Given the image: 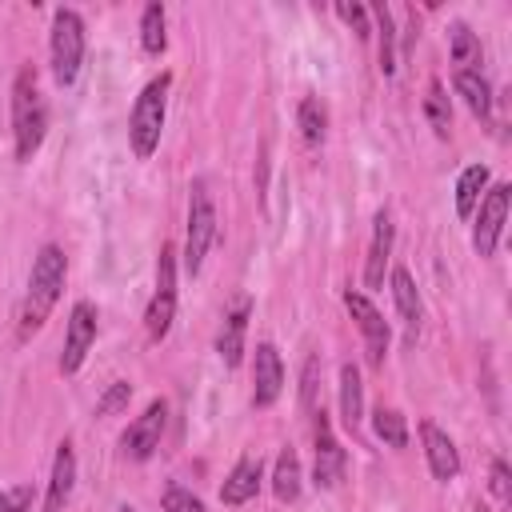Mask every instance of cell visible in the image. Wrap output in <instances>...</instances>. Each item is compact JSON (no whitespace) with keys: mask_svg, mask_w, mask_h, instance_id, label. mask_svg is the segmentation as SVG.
Segmentation results:
<instances>
[{"mask_svg":"<svg viewBox=\"0 0 512 512\" xmlns=\"http://www.w3.org/2000/svg\"><path fill=\"white\" fill-rule=\"evenodd\" d=\"M64 276H68V256L60 244H40L36 256H32V272H28V288H24V300L16 308V336L20 340H32L44 320L52 316L60 292H64Z\"/></svg>","mask_w":512,"mask_h":512,"instance_id":"6da1fadb","label":"cell"},{"mask_svg":"<svg viewBox=\"0 0 512 512\" xmlns=\"http://www.w3.org/2000/svg\"><path fill=\"white\" fill-rule=\"evenodd\" d=\"M48 136V104L40 96V84H36V68L24 64L12 80V144H16V160H32L40 152Z\"/></svg>","mask_w":512,"mask_h":512,"instance_id":"7a4b0ae2","label":"cell"},{"mask_svg":"<svg viewBox=\"0 0 512 512\" xmlns=\"http://www.w3.org/2000/svg\"><path fill=\"white\" fill-rule=\"evenodd\" d=\"M168 88H172V72L152 76L128 116V144L136 152V160H148L160 148V132H164V116H168Z\"/></svg>","mask_w":512,"mask_h":512,"instance_id":"3957f363","label":"cell"},{"mask_svg":"<svg viewBox=\"0 0 512 512\" xmlns=\"http://www.w3.org/2000/svg\"><path fill=\"white\" fill-rule=\"evenodd\" d=\"M48 56H52V76L60 88L76 84L80 64H84V20L76 8H56L52 12V36H48Z\"/></svg>","mask_w":512,"mask_h":512,"instance_id":"277c9868","label":"cell"},{"mask_svg":"<svg viewBox=\"0 0 512 512\" xmlns=\"http://www.w3.org/2000/svg\"><path fill=\"white\" fill-rule=\"evenodd\" d=\"M216 240V204L208 196L204 180H192L188 188V240H184V272L196 276L204 268V256Z\"/></svg>","mask_w":512,"mask_h":512,"instance_id":"5b68a950","label":"cell"},{"mask_svg":"<svg viewBox=\"0 0 512 512\" xmlns=\"http://www.w3.org/2000/svg\"><path fill=\"white\" fill-rule=\"evenodd\" d=\"M172 320H176V248L172 244H160V256H156V292L144 308V332L148 340H164L172 332Z\"/></svg>","mask_w":512,"mask_h":512,"instance_id":"8992f818","label":"cell"},{"mask_svg":"<svg viewBox=\"0 0 512 512\" xmlns=\"http://www.w3.org/2000/svg\"><path fill=\"white\" fill-rule=\"evenodd\" d=\"M308 420H312V484L316 488H336L344 480L348 456H344V448H340V440H336L324 408L312 412Z\"/></svg>","mask_w":512,"mask_h":512,"instance_id":"52a82bcc","label":"cell"},{"mask_svg":"<svg viewBox=\"0 0 512 512\" xmlns=\"http://www.w3.org/2000/svg\"><path fill=\"white\" fill-rule=\"evenodd\" d=\"M508 204H512V188L508 184H492L480 204H476V224H472V248L480 260H488L500 244V232H504V220H508Z\"/></svg>","mask_w":512,"mask_h":512,"instance_id":"ba28073f","label":"cell"},{"mask_svg":"<svg viewBox=\"0 0 512 512\" xmlns=\"http://www.w3.org/2000/svg\"><path fill=\"white\" fill-rule=\"evenodd\" d=\"M344 308H348V316L356 320V328H360V336H364V352H368V364L372 368H380L384 364V356H388V344H392V332H388V320L380 316V308L364 296V292H344Z\"/></svg>","mask_w":512,"mask_h":512,"instance_id":"9c48e42d","label":"cell"},{"mask_svg":"<svg viewBox=\"0 0 512 512\" xmlns=\"http://www.w3.org/2000/svg\"><path fill=\"white\" fill-rule=\"evenodd\" d=\"M96 320H100V316H96V304H92V300H76V304H72L68 324H64V352H60V372H64V376L80 372L88 348L96 344V328H100Z\"/></svg>","mask_w":512,"mask_h":512,"instance_id":"30bf717a","label":"cell"},{"mask_svg":"<svg viewBox=\"0 0 512 512\" xmlns=\"http://www.w3.org/2000/svg\"><path fill=\"white\" fill-rule=\"evenodd\" d=\"M164 420H168V404L164 400H152L128 428H124V436H120V452L128 456V460H148L156 448H160V436H164Z\"/></svg>","mask_w":512,"mask_h":512,"instance_id":"8fae6325","label":"cell"},{"mask_svg":"<svg viewBox=\"0 0 512 512\" xmlns=\"http://www.w3.org/2000/svg\"><path fill=\"white\" fill-rule=\"evenodd\" d=\"M280 392H284V360L272 340H260L252 352V404L272 408L280 400Z\"/></svg>","mask_w":512,"mask_h":512,"instance_id":"7c38bea8","label":"cell"},{"mask_svg":"<svg viewBox=\"0 0 512 512\" xmlns=\"http://www.w3.org/2000/svg\"><path fill=\"white\" fill-rule=\"evenodd\" d=\"M248 320H252V296H236L232 308H228L224 320H220V332H216V356L224 360V368H240Z\"/></svg>","mask_w":512,"mask_h":512,"instance_id":"4fadbf2b","label":"cell"},{"mask_svg":"<svg viewBox=\"0 0 512 512\" xmlns=\"http://www.w3.org/2000/svg\"><path fill=\"white\" fill-rule=\"evenodd\" d=\"M420 444H424V460H428V472L448 484L460 476V452L452 444V436L436 424V420H420Z\"/></svg>","mask_w":512,"mask_h":512,"instance_id":"5bb4252c","label":"cell"},{"mask_svg":"<svg viewBox=\"0 0 512 512\" xmlns=\"http://www.w3.org/2000/svg\"><path fill=\"white\" fill-rule=\"evenodd\" d=\"M392 240H396V228H392V216L388 208H380L372 216V240H368V256H364V288H384V272H388V260H392Z\"/></svg>","mask_w":512,"mask_h":512,"instance_id":"9a60e30c","label":"cell"},{"mask_svg":"<svg viewBox=\"0 0 512 512\" xmlns=\"http://www.w3.org/2000/svg\"><path fill=\"white\" fill-rule=\"evenodd\" d=\"M72 488H76V448H72V440H60L56 444V456H52L44 512H64V504L72 500Z\"/></svg>","mask_w":512,"mask_h":512,"instance_id":"2e32d148","label":"cell"},{"mask_svg":"<svg viewBox=\"0 0 512 512\" xmlns=\"http://www.w3.org/2000/svg\"><path fill=\"white\" fill-rule=\"evenodd\" d=\"M260 480H264V460L260 456H240L232 464V472L224 476V484H220V504H228V508L248 504L260 492Z\"/></svg>","mask_w":512,"mask_h":512,"instance_id":"e0dca14e","label":"cell"},{"mask_svg":"<svg viewBox=\"0 0 512 512\" xmlns=\"http://www.w3.org/2000/svg\"><path fill=\"white\" fill-rule=\"evenodd\" d=\"M388 288H392L396 312H400V320H404V328H408V340H416V332H420V320H424V304H420V292H416V280H412V272L396 264V268L388 272Z\"/></svg>","mask_w":512,"mask_h":512,"instance_id":"ac0fdd59","label":"cell"},{"mask_svg":"<svg viewBox=\"0 0 512 512\" xmlns=\"http://www.w3.org/2000/svg\"><path fill=\"white\" fill-rule=\"evenodd\" d=\"M340 420L348 432H356L364 420V384H360V368L352 360L340 364Z\"/></svg>","mask_w":512,"mask_h":512,"instance_id":"d6986e66","label":"cell"},{"mask_svg":"<svg viewBox=\"0 0 512 512\" xmlns=\"http://www.w3.org/2000/svg\"><path fill=\"white\" fill-rule=\"evenodd\" d=\"M452 88H456V96H464V104H468V112L476 116V120H492V84L480 76V72H456L452 76Z\"/></svg>","mask_w":512,"mask_h":512,"instance_id":"ffe728a7","label":"cell"},{"mask_svg":"<svg viewBox=\"0 0 512 512\" xmlns=\"http://www.w3.org/2000/svg\"><path fill=\"white\" fill-rule=\"evenodd\" d=\"M448 52H452L456 72H480L484 48H480V36H476V32H472L464 20H456V24L448 28Z\"/></svg>","mask_w":512,"mask_h":512,"instance_id":"44dd1931","label":"cell"},{"mask_svg":"<svg viewBox=\"0 0 512 512\" xmlns=\"http://www.w3.org/2000/svg\"><path fill=\"white\" fill-rule=\"evenodd\" d=\"M484 192H488V168L484 164H468L460 172V180H456V216L460 220H472V212H476V204H480Z\"/></svg>","mask_w":512,"mask_h":512,"instance_id":"7402d4cb","label":"cell"},{"mask_svg":"<svg viewBox=\"0 0 512 512\" xmlns=\"http://www.w3.org/2000/svg\"><path fill=\"white\" fill-rule=\"evenodd\" d=\"M300 488H304V476H300V456H296L292 448H280L276 468H272V492H276V500L292 504V500L300 496Z\"/></svg>","mask_w":512,"mask_h":512,"instance_id":"603a6c76","label":"cell"},{"mask_svg":"<svg viewBox=\"0 0 512 512\" xmlns=\"http://www.w3.org/2000/svg\"><path fill=\"white\" fill-rule=\"evenodd\" d=\"M424 116H428V128L436 132V140H448V136H452V100H448V92H444L440 80H428Z\"/></svg>","mask_w":512,"mask_h":512,"instance_id":"cb8c5ba5","label":"cell"},{"mask_svg":"<svg viewBox=\"0 0 512 512\" xmlns=\"http://www.w3.org/2000/svg\"><path fill=\"white\" fill-rule=\"evenodd\" d=\"M372 16H376V40H380V72L384 76H396V20H392V8L388 4H372Z\"/></svg>","mask_w":512,"mask_h":512,"instance_id":"d4e9b609","label":"cell"},{"mask_svg":"<svg viewBox=\"0 0 512 512\" xmlns=\"http://www.w3.org/2000/svg\"><path fill=\"white\" fill-rule=\"evenodd\" d=\"M140 48L148 56H160L168 48V32H164V4H144L140 12Z\"/></svg>","mask_w":512,"mask_h":512,"instance_id":"484cf974","label":"cell"},{"mask_svg":"<svg viewBox=\"0 0 512 512\" xmlns=\"http://www.w3.org/2000/svg\"><path fill=\"white\" fill-rule=\"evenodd\" d=\"M296 124H300V136L308 144H320L328 136V108L320 104V96H304L296 104Z\"/></svg>","mask_w":512,"mask_h":512,"instance_id":"4316f807","label":"cell"},{"mask_svg":"<svg viewBox=\"0 0 512 512\" xmlns=\"http://www.w3.org/2000/svg\"><path fill=\"white\" fill-rule=\"evenodd\" d=\"M372 432H376V440H384L388 448H408V420H404V412H396V408H376L372 412Z\"/></svg>","mask_w":512,"mask_h":512,"instance_id":"83f0119b","label":"cell"},{"mask_svg":"<svg viewBox=\"0 0 512 512\" xmlns=\"http://www.w3.org/2000/svg\"><path fill=\"white\" fill-rule=\"evenodd\" d=\"M320 380H324V364H320V356L312 352V356L304 360V368H300V408H304V416L320 412Z\"/></svg>","mask_w":512,"mask_h":512,"instance_id":"f1b7e54d","label":"cell"},{"mask_svg":"<svg viewBox=\"0 0 512 512\" xmlns=\"http://www.w3.org/2000/svg\"><path fill=\"white\" fill-rule=\"evenodd\" d=\"M160 504H164V512H204V500L184 484H168Z\"/></svg>","mask_w":512,"mask_h":512,"instance_id":"f546056e","label":"cell"},{"mask_svg":"<svg viewBox=\"0 0 512 512\" xmlns=\"http://www.w3.org/2000/svg\"><path fill=\"white\" fill-rule=\"evenodd\" d=\"M128 400H132V384H128V380H112V384L104 388V396L96 400V416H112V412L128 408Z\"/></svg>","mask_w":512,"mask_h":512,"instance_id":"4dcf8cb0","label":"cell"},{"mask_svg":"<svg viewBox=\"0 0 512 512\" xmlns=\"http://www.w3.org/2000/svg\"><path fill=\"white\" fill-rule=\"evenodd\" d=\"M36 504V488L32 484H12L0 492V512H32Z\"/></svg>","mask_w":512,"mask_h":512,"instance_id":"1f68e13d","label":"cell"},{"mask_svg":"<svg viewBox=\"0 0 512 512\" xmlns=\"http://www.w3.org/2000/svg\"><path fill=\"white\" fill-rule=\"evenodd\" d=\"M336 16L360 36V40H368L372 36V24H368V8L364 4H336Z\"/></svg>","mask_w":512,"mask_h":512,"instance_id":"d6a6232c","label":"cell"},{"mask_svg":"<svg viewBox=\"0 0 512 512\" xmlns=\"http://www.w3.org/2000/svg\"><path fill=\"white\" fill-rule=\"evenodd\" d=\"M488 488H492V496H496L500 504H508V496H512V472H508V460H504V456H496V460H492Z\"/></svg>","mask_w":512,"mask_h":512,"instance_id":"836d02e7","label":"cell"},{"mask_svg":"<svg viewBox=\"0 0 512 512\" xmlns=\"http://www.w3.org/2000/svg\"><path fill=\"white\" fill-rule=\"evenodd\" d=\"M120 512H136V508H128V504H124V508H120Z\"/></svg>","mask_w":512,"mask_h":512,"instance_id":"e575fe53","label":"cell"}]
</instances>
